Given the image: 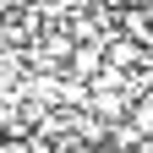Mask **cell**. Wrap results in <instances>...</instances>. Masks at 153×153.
<instances>
[{
  "instance_id": "3957f363",
  "label": "cell",
  "mask_w": 153,
  "mask_h": 153,
  "mask_svg": "<svg viewBox=\"0 0 153 153\" xmlns=\"http://www.w3.org/2000/svg\"><path fill=\"white\" fill-rule=\"evenodd\" d=\"M131 131H137V137H148V131H153V99L137 104V126H131Z\"/></svg>"
},
{
  "instance_id": "6da1fadb",
  "label": "cell",
  "mask_w": 153,
  "mask_h": 153,
  "mask_svg": "<svg viewBox=\"0 0 153 153\" xmlns=\"http://www.w3.org/2000/svg\"><path fill=\"white\" fill-rule=\"evenodd\" d=\"M148 60V49L137 44V38H115V44H109V66L115 71H131V66H142Z\"/></svg>"
},
{
  "instance_id": "7a4b0ae2",
  "label": "cell",
  "mask_w": 153,
  "mask_h": 153,
  "mask_svg": "<svg viewBox=\"0 0 153 153\" xmlns=\"http://www.w3.org/2000/svg\"><path fill=\"white\" fill-rule=\"evenodd\" d=\"M71 49H76V44H71L66 33H60V38H49V44H44V55H49V66H55V60H71Z\"/></svg>"
},
{
  "instance_id": "277c9868",
  "label": "cell",
  "mask_w": 153,
  "mask_h": 153,
  "mask_svg": "<svg viewBox=\"0 0 153 153\" xmlns=\"http://www.w3.org/2000/svg\"><path fill=\"white\" fill-rule=\"evenodd\" d=\"M0 153H33V148H27L22 137H0Z\"/></svg>"
}]
</instances>
